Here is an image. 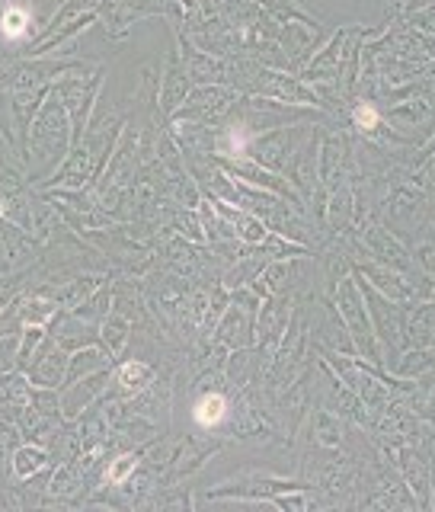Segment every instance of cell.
Here are the masks:
<instances>
[{
  "instance_id": "6da1fadb",
  "label": "cell",
  "mask_w": 435,
  "mask_h": 512,
  "mask_svg": "<svg viewBox=\"0 0 435 512\" xmlns=\"http://www.w3.org/2000/svg\"><path fill=\"white\" fill-rule=\"evenodd\" d=\"M74 148V132H71V116L52 93L42 103L39 116L32 119L29 135L23 144V167L32 186H39L48 173H52L64 157Z\"/></svg>"
},
{
  "instance_id": "7a4b0ae2",
  "label": "cell",
  "mask_w": 435,
  "mask_h": 512,
  "mask_svg": "<svg viewBox=\"0 0 435 512\" xmlns=\"http://www.w3.org/2000/svg\"><path fill=\"white\" fill-rule=\"evenodd\" d=\"M100 87H103V68H96L90 61H71V68L61 71L52 80V96L68 109V116H71L74 144L87 132L90 112H93L96 96H100Z\"/></svg>"
},
{
  "instance_id": "3957f363",
  "label": "cell",
  "mask_w": 435,
  "mask_h": 512,
  "mask_svg": "<svg viewBox=\"0 0 435 512\" xmlns=\"http://www.w3.org/2000/svg\"><path fill=\"white\" fill-rule=\"evenodd\" d=\"M68 359H71V352L64 349L52 333H45V340L39 343L26 375L36 388H61L64 375H68Z\"/></svg>"
},
{
  "instance_id": "277c9868",
  "label": "cell",
  "mask_w": 435,
  "mask_h": 512,
  "mask_svg": "<svg viewBox=\"0 0 435 512\" xmlns=\"http://www.w3.org/2000/svg\"><path fill=\"white\" fill-rule=\"evenodd\" d=\"M48 464H55V461H52V455H48V448L39 442H20L10 455V471L16 480L36 477L42 468H48Z\"/></svg>"
},
{
  "instance_id": "5b68a950",
  "label": "cell",
  "mask_w": 435,
  "mask_h": 512,
  "mask_svg": "<svg viewBox=\"0 0 435 512\" xmlns=\"http://www.w3.org/2000/svg\"><path fill=\"white\" fill-rule=\"evenodd\" d=\"M151 381H154L151 365L141 362V359H128V362H119L116 368H112V388H119L125 397L141 394Z\"/></svg>"
},
{
  "instance_id": "8992f818",
  "label": "cell",
  "mask_w": 435,
  "mask_h": 512,
  "mask_svg": "<svg viewBox=\"0 0 435 512\" xmlns=\"http://www.w3.org/2000/svg\"><path fill=\"white\" fill-rule=\"evenodd\" d=\"M228 416H231V404L221 391H205L196 397V404H192V420L202 429H215L228 420Z\"/></svg>"
},
{
  "instance_id": "52a82bcc",
  "label": "cell",
  "mask_w": 435,
  "mask_h": 512,
  "mask_svg": "<svg viewBox=\"0 0 435 512\" xmlns=\"http://www.w3.org/2000/svg\"><path fill=\"white\" fill-rule=\"evenodd\" d=\"M32 13H36V7H32V4H13L7 10H0V29H4V36L7 39H23V36H29Z\"/></svg>"
},
{
  "instance_id": "ba28073f",
  "label": "cell",
  "mask_w": 435,
  "mask_h": 512,
  "mask_svg": "<svg viewBox=\"0 0 435 512\" xmlns=\"http://www.w3.org/2000/svg\"><path fill=\"white\" fill-rule=\"evenodd\" d=\"M109 295H112V288H109V285H103L100 292H96V288H93V292H90L84 301H80L77 308H71V311H74L77 317H84L87 324H93V327H96V324H103V320L112 314V311H109Z\"/></svg>"
},
{
  "instance_id": "9c48e42d",
  "label": "cell",
  "mask_w": 435,
  "mask_h": 512,
  "mask_svg": "<svg viewBox=\"0 0 435 512\" xmlns=\"http://www.w3.org/2000/svg\"><path fill=\"white\" fill-rule=\"evenodd\" d=\"M138 461H141V452H122L109 461V471H106V484L112 487H125L132 474L138 471Z\"/></svg>"
},
{
  "instance_id": "30bf717a",
  "label": "cell",
  "mask_w": 435,
  "mask_h": 512,
  "mask_svg": "<svg viewBox=\"0 0 435 512\" xmlns=\"http://www.w3.org/2000/svg\"><path fill=\"white\" fill-rule=\"evenodd\" d=\"M100 333H103V343L106 349L112 352V356H119V352L125 349V340H128V324H125V317L116 311V314H109L103 324H100Z\"/></svg>"
},
{
  "instance_id": "8fae6325",
  "label": "cell",
  "mask_w": 435,
  "mask_h": 512,
  "mask_svg": "<svg viewBox=\"0 0 435 512\" xmlns=\"http://www.w3.org/2000/svg\"><path fill=\"white\" fill-rule=\"evenodd\" d=\"M352 122H356L362 132H372V128L378 125V109L372 103H362V106L352 109Z\"/></svg>"
}]
</instances>
